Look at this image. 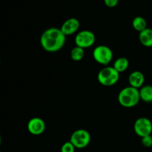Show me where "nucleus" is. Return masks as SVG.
<instances>
[{
	"mask_svg": "<svg viewBox=\"0 0 152 152\" xmlns=\"http://www.w3.org/2000/svg\"><path fill=\"white\" fill-rule=\"evenodd\" d=\"M129 62L127 58L120 57L114 61L113 67L117 72L120 74V73H123L124 71H126L129 68Z\"/></svg>",
	"mask_w": 152,
	"mask_h": 152,
	"instance_id": "12",
	"label": "nucleus"
},
{
	"mask_svg": "<svg viewBox=\"0 0 152 152\" xmlns=\"http://www.w3.org/2000/svg\"><path fill=\"white\" fill-rule=\"evenodd\" d=\"M75 146L71 143L70 141L65 142L61 147V152H74L75 151Z\"/></svg>",
	"mask_w": 152,
	"mask_h": 152,
	"instance_id": "16",
	"label": "nucleus"
},
{
	"mask_svg": "<svg viewBox=\"0 0 152 152\" xmlns=\"http://www.w3.org/2000/svg\"><path fill=\"white\" fill-rule=\"evenodd\" d=\"M140 96L145 102H152V86H142L140 90Z\"/></svg>",
	"mask_w": 152,
	"mask_h": 152,
	"instance_id": "13",
	"label": "nucleus"
},
{
	"mask_svg": "<svg viewBox=\"0 0 152 152\" xmlns=\"http://www.w3.org/2000/svg\"><path fill=\"white\" fill-rule=\"evenodd\" d=\"M80 22L76 18H70L62 25L61 31L65 36H70L77 32L80 28Z\"/></svg>",
	"mask_w": 152,
	"mask_h": 152,
	"instance_id": "9",
	"label": "nucleus"
},
{
	"mask_svg": "<svg viewBox=\"0 0 152 152\" xmlns=\"http://www.w3.org/2000/svg\"><path fill=\"white\" fill-rule=\"evenodd\" d=\"M85 56V50L82 48L76 46L71 50V59L76 62L81 61Z\"/></svg>",
	"mask_w": 152,
	"mask_h": 152,
	"instance_id": "15",
	"label": "nucleus"
},
{
	"mask_svg": "<svg viewBox=\"0 0 152 152\" xmlns=\"http://www.w3.org/2000/svg\"><path fill=\"white\" fill-rule=\"evenodd\" d=\"M98 82L104 86H112L120 80V73L114 67L106 66L101 69L97 74Z\"/></svg>",
	"mask_w": 152,
	"mask_h": 152,
	"instance_id": "3",
	"label": "nucleus"
},
{
	"mask_svg": "<svg viewBox=\"0 0 152 152\" xmlns=\"http://www.w3.org/2000/svg\"><path fill=\"white\" fill-rule=\"evenodd\" d=\"M104 3L108 7H114L118 4L119 0H104Z\"/></svg>",
	"mask_w": 152,
	"mask_h": 152,
	"instance_id": "18",
	"label": "nucleus"
},
{
	"mask_svg": "<svg viewBox=\"0 0 152 152\" xmlns=\"http://www.w3.org/2000/svg\"><path fill=\"white\" fill-rule=\"evenodd\" d=\"M66 36L60 28H50L45 30L40 37V44L45 50L50 53L61 50L65 45Z\"/></svg>",
	"mask_w": 152,
	"mask_h": 152,
	"instance_id": "1",
	"label": "nucleus"
},
{
	"mask_svg": "<svg viewBox=\"0 0 152 152\" xmlns=\"http://www.w3.org/2000/svg\"><path fill=\"white\" fill-rule=\"evenodd\" d=\"M139 40L145 47H152V28H147L139 34Z\"/></svg>",
	"mask_w": 152,
	"mask_h": 152,
	"instance_id": "11",
	"label": "nucleus"
},
{
	"mask_svg": "<svg viewBox=\"0 0 152 152\" xmlns=\"http://www.w3.org/2000/svg\"><path fill=\"white\" fill-rule=\"evenodd\" d=\"M134 132L141 138L151 135L152 133V123L146 117H140L134 125Z\"/></svg>",
	"mask_w": 152,
	"mask_h": 152,
	"instance_id": "7",
	"label": "nucleus"
},
{
	"mask_svg": "<svg viewBox=\"0 0 152 152\" xmlns=\"http://www.w3.org/2000/svg\"><path fill=\"white\" fill-rule=\"evenodd\" d=\"M28 131L33 135H40L45 130V123L39 117H34L28 121Z\"/></svg>",
	"mask_w": 152,
	"mask_h": 152,
	"instance_id": "8",
	"label": "nucleus"
},
{
	"mask_svg": "<svg viewBox=\"0 0 152 152\" xmlns=\"http://www.w3.org/2000/svg\"><path fill=\"white\" fill-rule=\"evenodd\" d=\"M140 99V90L132 86L123 88L118 94L119 103L125 108H133L136 106Z\"/></svg>",
	"mask_w": 152,
	"mask_h": 152,
	"instance_id": "2",
	"label": "nucleus"
},
{
	"mask_svg": "<svg viewBox=\"0 0 152 152\" xmlns=\"http://www.w3.org/2000/svg\"><path fill=\"white\" fill-rule=\"evenodd\" d=\"M141 142L143 146L146 147V148H150L152 146V137L151 135H148V136H145L144 137H142Z\"/></svg>",
	"mask_w": 152,
	"mask_h": 152,
	"instance_id": "17",
	"label": "nucleus"
},
{
	"mask_svg": "<svg viewBox=\"0 0 152 152\" xmlns=\"http://www.w3.org/2000/svg\"><path fill=\"white\" fill-rule=\"evenodd\" d=\"M144 82H145V77L141 71H133L129 77V85L135 88L138 89L139 88H142Z\"/></svg>",
	"mask_w": 152,
	"mask_h": 152,
	"instance_id": "10",
	"label": "nucleus"
},
{
	"mask_svg": "<svg viewBox=\"0 0 152 152\" xmlns=\"http://www.w3.org/2000/svg\"><path fill=\"white\" fill-rule=\"evenodd\" d=\"M95 41H96V37L94 34L88 30L80 31L75 37L76 46H78L83 49L91 47L94 44Z\"/></svg>",
	"mask_w": 152,
	"mask_h": 152,
	"instance_id": "6",
	"label": "nucleus"
},
{
	"mask_svg": "<svg viewBox=\"0 0 152 152\" xmlns=\"http://www.w3.org/2000/svg\"><path fill=\"white\" fill-rule=\"evenodd\" d=\"M113 51L106 45H98L93 51V57L97 63L108 65L113 59Z\"/></svg>",
	"mask_w": 152,
	"mask_h": 152,
	"instance_id": "4",
	"label": "nucleus"
},
{
	"mask_svg": "<svg viewBox=\"0 0 152 152\" xmlns=\"http://www.w3.org/2000/svg\"><path fill=\"white\" fill-rule=\"evenodd\" d=\"M70 142L76 148H84L89 145L91 142V134L87 130L78 129L74 132L70 137Z\"/></svg>",
	"mask_w": 152,
	"mask_h": 152,
	"instance_id": "5",
	"label": "nucleus"
},
{
	"mask_svg": "<svg viewBox=\"0 0 152 152\" xmlns=\"http://www.w3.org/2000/svg\"><path fill=\"white\" fill-rule=\"evenodd\" d=\"M132 26L135 31L140 33L147 28L146 21L142 16H136L132 21Z\"/></svg>",
	"mask_w": 152,
	"mask_h": 152,
	"instance_id": "14",
	"label": "nucleus"
}]
</instances>
